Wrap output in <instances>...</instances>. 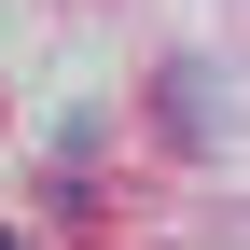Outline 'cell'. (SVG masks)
Masks as SVG:
<instances>
[{
	"label": "cell",
	"instance_id": "obj_1",
	"mask_svg": "<svg viewBox=\"0 0 250 250\" xmlns=\"http://www.w3.org/2000/svg\"><path fill=\"white\" fill-rule=\"evenodd\" d=\"M0 250H14V236H0Z\"/></svg>",
	"mask_w": 250,
	"mask_h": 250
}]
</instances>
